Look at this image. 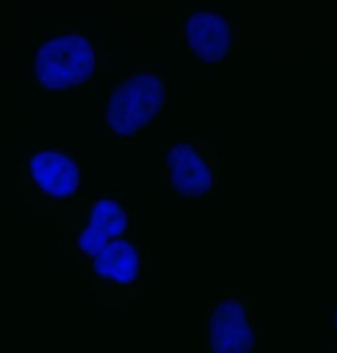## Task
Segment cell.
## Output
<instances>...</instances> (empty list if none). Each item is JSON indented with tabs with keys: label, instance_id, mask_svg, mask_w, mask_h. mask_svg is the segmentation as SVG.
Masks as SVG:
<instances>
[{
	"label": "cell",
	"instance_id": "cell-3",
	"mask_svg": "<svg viewBox=\"0 0 337 353\" xmlns=\"http://www.w3.org/2000/svg\"><path fill=\"white\" fill-rule=\"evenodd\" d=\"M134 212L121 196L99 194L87 201L82 221L75 228V250L88 263L105 245L134 237Z\"/></svg>",
	"mask_w": 337,
	"mask_h": 353
},
{
	"label": "cell",
	"instance_id": "cell-7",
	"mask_svg": "<svg viewBox=\"0 0 337 353\" xmlns=\"http://www.w3.org/2000/svg\"><path fill=\"white\" fill-rule=\"evenodd\" d=\"M183 42L206 65L226 63L233 46V20L214 9L190 11L183 24Z\"/></svg>",
	"mask_w": 337,
	"mask_h": 353
},
{
	"label": "cell",
	"instance_id": "cell-1",
	"mask_svg": "<svg viewBox=\"0 0 337 353\" xmlns=\"http://www.w3.org/2000/svg\"><path fill=\"white\" fill-rule=\"evenodd\" d=\"M167 100V84L157 72L132 71L112 86L103 109L105 128L116 143L134 141L155 123Z\"/></svg>",
	"mask_w": 337,
	"mask_h": 353
},
{
	"label": "cell",
	"instance_id": "cell-5",
	"mask_svg": "<svg viewBox=\"0 0 337 353\" xmlns=\"http://www.w3.org/2000/svg\"><path fill=\"white\" fill-rule=\"evenodd\" d=\"M27 176L39 196L66 203L83 189V166L74 151L63 146L41 148L30 156Z\"/></svg>",
	"mask_w": 337,
	"mask_h": 353
},
{
	"label": "cell",
	"instance_id": "cell-4",
	"mask_svg": "<svg viewBox=\"0 0 337 353\" xmlns=\"http://www.w3.org/2000/svg\"><path fill=\"white\" fill-rule=\"evenodd\" d=\"M163 172L170 191L185 201H201L216 184L214 165L192 139L176 141L165 149Z\"/></svg>",
	"mask_w": 337,
	"mask_h": 353
},
{
	"label": "cell",
	"instance_id": "cell-8",
	"mask_svg": "<svg viewBox=\"0 0 337 353\" xmlns=\"http://www.w3.org/2000/svg\"><path fill=\"white\" fill-rule=\"evenodd\" d=\"M88 272L102 288H134L143 279L145 256L135 236L123 238L105 245L88 261Z\"/></svg>",
	"mask_w": 337,
	"mask_h": 353
},
{
	"label": "cell",
	"instance_id": "cell-2",
	"mask_svg": "<svg viewBox=\"0 0 337 353\" xmlns=\"http://www.w3.org/2000/svg\"><path fill=\"white\" fill-rule=\"evenodd\" d=\"M96 66L95 46L82 30L57 32L37 47L34 81L41 90L70 92L90 84Z\"/></svg>",
	"mask_w": 337,
	"mask_h": 353
},
{
	"label": "cell",
	"instance_id": "cell-6",
	"mask_svg": "<svg viewBox=\"0 0 337 353\" xmlns=\"http://www.w3.org/2000/svg\"><path fill=\"white\" fill-rule=\"evenodd\" d=\"M206 339L211 353H254L256 336L252 304L236 296L211 304Z\"/></svg>",
	"mask_w": 337,
	"mask_h": 353
},
{
	"label": "cell",
	"instance_id": "cell-9",
	"mask_svg": "<svg viewBox=\"0 0 337 353\" xmlns=\"http://www.w3.org/2000/svg\"><path fill=\"white\" fill-rule=\"evenodd\" d=\"M332 323H334V336L337 339V302L334 307V315H332Z\"/></svg>",
	"mask_w": 337,
	"mask_h": 353
}]
</instances>
